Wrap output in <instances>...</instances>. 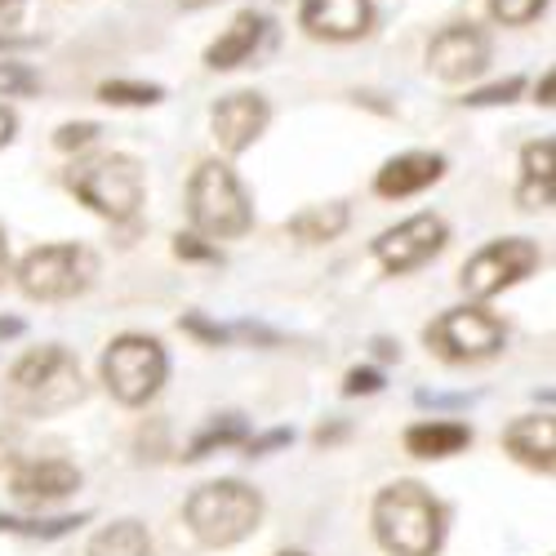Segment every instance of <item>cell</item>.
<instances>
[{
    "instance_id": "obj_14",
    "label": "cell",
    "mask_w": 556,
    "mask_h": 556,
    "mask_svg": "<svg viewBox=\"0 0 556 556\" xmlns=\"http://www.w3.org/2000/svg\"><path fill=\"white\" fill-rule=\"evenodd\" d=\"M369 0H303V27L316 40H356L369 31Z\"/></svg>"
},
{
    "instance_id": "obj_8",
    "label": "cell",
    "mask_w": 556,
    "mask_h": 556,
    "mask_svg": "<svg viewBox=\"0 0 556 556\" xmlns=\"http://www.w3.org/2000/svg\"><path fill=\"white\" fill-rule=\"evenodd\" d=\"M424 339L450 365H477V361H490V356L503 352L507 330H503V320L485 307H450L424 330Z\"/></svg>"
},
{
    "instance_id": "obj_4",
    "label": "cell",
    "mask_w": 556,
    "mask_h": 556,
    "mask_svg": "<svg viewBox=\"0 0 556 556\" xmlns=\"http://www.w3.org/2000/svg\"><path fill=\"white\" fill-rule=\"evenodd\" d=\"M188 214H192L197 231L218 237V241L245 237V231L254 227V210H250L241 178L231 174L223 161H201L197 165V174L188 182Z\"/></svg>"
},
{
    "instance_id": "obj_17",
    "label": "cell",
    "mask_w": 556,
    "mask_h": 556,
    "mask_svg": "<svg viewBox=\"0 0 556 556\" xmlns=\"http://www.w3.org/2000/svg\"><path fill=\"white\" fill-rule=\"evenodd\" d=\"M556 197V143L539 138L526 143L521 152V188H517V205L521 210H547Z\"/></svg>"
},
{
    "instance_id": "obj_34",
    "label": "cell",
    "mask_w": 556,
    "mask_h": 556,
    "mask_svg": "<svg viewBox=\"0 0 556 556\" xmlns=\"http://www.w3.org/2000/svg\"><path fill=\"white\" fill-rule=\"evenodd\" d=\"M14 129H18L14 112H10V108H0V148H5V143H10V138H14Z\"/></svg>"
},
{
    "instance_id": "obj_3",
    "label": "cell",
    "mask_w": 556,
    "mask_h": 556,
    "mask_svg": "<svg viewBox=\"0 0 556 556\" xmlns=\"http://www.w3.org/2000/svg\"><path fill=\"white\" fill-rule=\"evenodd\" d=\"M182 521L205 547H237L263 526V494L245 481H210L182 503Z\"/></svg>"
},
{
    "instance_id": "obj_11",
    "label": "cell",
    "mask_w": 556,
    "mask_h": 556,
    "mask_svg": "<svg viewBox=\"0 0 556 556\" xmlns=\"http://www.w3.org/2000/svg\"><path fill=\"white\" fill-rule=\"evenodd\" d=\"M80 490V472L67 458H27L10 472V494L27 507H50Z\"/></svg>"
},
{
    "instance_id": "obj_5",
    "label": "cell",
    "mask_w": 556,
    "mask_h": 556,
    "mask_svg": "<svg viewBox=\"0 0 556 556\" xmlns=\"http://www.w3.org/2000/svg\"><path fill=\"white\" fill-rule=\"evenodd\" d=\"M67 188L76 192V201H85L94 214L112 218V223H129L143 205V165L134 156H94V161H80L67 174Z\"/></svg>"
},
{
    "instance_id": "obj_20",
    "label": "cell",
    "mask_w": 556,
    "mask_h": 556,
    "mask_svg": "<svg viewBox=\"0 0 556 556\" xmlns=\"http://www.w3.org/2000/svg\"><path fill=\"white\" fill-rule=\"evenodd\" d=\"M343 227H348V205L330 201V205H307L303 214H294L286 223V231L294 241H307V245H320V241H334L343 237Z\"/></svg>"
},
{
    "instance_id": "obj_12",
    "label": "cell",
    "mask_w": 556,
    "mask_h": 556,
    "mask_svg": "<svg viewBox=\"0 0 556 556\" xmlns=\"http://www.w3.org/2000/svg\"><path fill=\"white\" fill-rule=\"evenodd\" d=\"M490 63V40L468 23V27H445L428 45V67L441 80H472Z\"/></svg>"
},
{
    "instance_id": "obj_27",
    "label": "cell",
    "mask_w": 556,
    "mask_h": 556,
    "mask_svg": "<svg viewBox=\"0 0 556 556\" xmlns=\"http://www.w3.org/2000/svg\"><path fill=\"white\" fill-rule=\"evenodd\" d=\"M178 330H182V334H192V339H197V343H205V348H223V343L231 339V330L214 326V320H205L201 312H182Z\"/></svg>"
},
{
    "instance_id": "obj_15",
    "label": "cell",
    "mask_w": 556,
    "mask_h": 556,
    "mask_svg": "<svg viewBox=\"0 0 556 556\" xmlns=\"http://www.w3.org/2000/svg\"><path fill=\"white\" fill-rule=\"evenodd\" d=\"M503 450L517 463H526L530 472L552 477L556 468V424L552 414H530V419H513L503 428Z\"/></svg>"
},
{
    "instance_id": "obj_23",
    "label": "cell",
    "mask_w": 556,
    "mask_h": 556,
    "mask_svg": "<svg viewBox=\"0 0 556 556\" xmlns=\"http://www.w3.org/2000/svg\"><path fill=\"white\" fill-rule=\"evenodd\" d=\"M89 521V513H76V517H5L0 513V534H18V539H63L72 530H80Z\"/></svg>"
},
{
    "instance_id": "obj_24",
    "label": "cell",
    "mask_w": 556,
    "mask_h": 556,
    "mask_svg": "<svg viewBox=\"0 0 556 556\" xmlns=\"http://www.w3.org/2000/svg\"><path fill=\"white\" fill-rule=\"evenodd\" d=\"M99 94L112 108H152V103H161L165 89L161 85H143V80H108Z\"/></svg>"
},
{
    "instance_id": "obj_7",
    "label": "cell",
    "mask_w": 556,
    "mask_h": 556,
    "mask_svg": "<svg viewBox=\"0 0 556 556\" xmlns=\"http://www.w3.org/2000/svg\"><path fill=\"white\" fill-rule=\"evenodd\" d=\"M165 375H169V356L148 334H121L103 352V383L129 409L148 405L165 388Z\"/></svg>"
},
{
    "instance_id": "obj_18",
    "label": "cell",
    "mask_w": 556,
    "mask_h": 556,
    "mask_svg": "<svg viewBox=\"0 0 556 556\" xmlns=\"http://www.w3.org/2000/svg\"><path fill=\"white\" fill-rule=\"evenodd\" d=\"M263 14H254V10H245V14H237L227 23V31L210 45L205 50V63L214 67V72H231V67H241L254 50H258V40H263Z\"/></svg>"
},
{
    "instance_id": "obj_40",
    "label": "cell",
    "mask_w": 556,
    "mask_h": 556,
    "mask_svg": "<svg viewBox=\"0 0 556 556\" xmlns=\"http://www.w3.org/2000/svg\"><path fill=\"white\" fill-rule=\"evenodd\" d=\"M182 10H205V5H214V0H178Z\"/></svg>"
},
{
    "instance_id": "obj_21",
    "label": "cell",
    "mask_w": 556,
    "mask_h": 556,
    "mask_svg": "<svg viewBox=\"0 0 556 556\" xmlns=\"http://www.w3.org/2000/svg\"><path fill=\"white\" fill-rule=\"evenodd\" d=\"M85 556H152V543H148V526L143 521H116L108 530H99L89 539Z\"/></svg>"
},
{
    "instance_id": "obj_36",
    "label": "cell",
    "mask_w": 556,
    "mask_h": 556,
    "mask_svg": "<svg viewBox=\"0 0 556 556\" xmlns=\"http://www.w3.org/2000/svg\"><path fill=\"white\" fill-rule=\"evenodd\" d=\"M23 334V320L18 316H0V339H18Z\"/></svg>"
},
{
    "instance_id": "obj_28",
    "label": "cell",
    "mask_w": 556,
    "mask_h": 556,
    "mask_svg": "<svg viewBox=\"0 0 556 556\" xmlns=\"http://www.w3.org/2000/svg\"><path fill=\"white\" fill-rule=\"evenodd\" d=\"M174 254L182 263H223V254L214 245H205L201 231H178V237H174Z\"/></svg>"
},
{
    "instance_id": "obj_10",
    "label": "cell",
    "mask_w": 556,
    "mask_h": 556,
    "mask_svg": "<svg viewBox=\"0 0 556 556\" xmlns=\"http://www.w3.org/2000/svg\"><path fill=\"white\" fill-rule=\"evenodd\" d=\"M450 241V227L445 218L437 214H414L396 227H388L383 237L375 241V258L383 263V271L392 276H409V271H419L424 263H432Z\"/></svg>"
},
{
    "instance_id": "obj_25",
    "label": "cell",
    "mask_w": 556,
    "mask_h": 556,
    "mask_svg": "<svg viewBox=\"0 0 556 556\" xmlns=\"http://www.w3.org/2000/svg\"><path fill=\"white\" fill-rule=\"evenodd\" d=\"M40 89V76L27 67V63H5L0 59V99H31Z\"/></svg>"
},
{
    "instance_id": "obj_29",
    "label": "cell",
    "mask_w": 556,
    "mask_h": 556,
    "mask_svg": "<svg viewBox=\"0 0 556 556\" xmlns=\"http://www.w3.org/2000/svg\"><path fill=\"white\" fill-rule=\"evenodd\" d=\"M517 94H521V76H507V80H498L490 89H477V94H468L463 103L468 108H494V103H513Z\"/></svg>"
},
{
    "instance_id": "obj_16",
    "label": "cell",
    "mask_w": 556,
    "mask_h": 556,
    "mask_svg": "<svg viewBox=\"0 0 556 556\" xmlns=\"http://www.w3.org/2000/svg\"><path fill=\"white\" fill-rule=\"evenodd\" d=\"M441 174H445V156H437V152H405V156H392L375 174V192L388 197V201H401V197H414V192L432 188Z\"/></svg>"
},
{
    "instance_id": "obj_32",
    "label": "cell",
    "mask_w": 556,
    "mask_h": 556,
    "mask_svg": "<svg viewBox=\"0 0 556 556\" xmlns=\"http://www.w3.org/2000/svg\"><path fill=\"white\" fill-rule=\"evenodd\" d=\"M290 441H294L290 428H271V432H263V437H245L241 450H245L250 458H263V454H271V450H286Z\"/></svg>"
},
{
    "instance_id": "obj_31",
    "label": "cell",
    "mask_w": 556,
    "mask_h": 556,
    "mask_svg": "<svg viewBox=\"0 0 556 556\" xmlns=\"http://www.w3.org/2000/svg\"><path fill=\"white\" fill-rule=\"evenodd\" d=\"M375 392H383V375H379V369H369V365L348 369V379H343V396H375Z\"/></svg>"
},
{
    "instance_id": "obj_22",
    "label": "cell",
    "mask_w": 556,
    "mask_h": 556,
    "mask_svg": "<svg viewBox=\"0 0 556 556\" xmlns=\"http://www.w3.org/2000/svg\"><path fill=\"white\" fill-rule=\"evenodd\" d=\"M245 437H250V428H245L241 414H223V419H210V424L192 437V445H188V454H182V463H201V458H210L214 450L241 445Z\"/></svg>"
},
{
    "instance_id": "obj_41",
    "label": "cell",
    "mask_w": 556,
    "mask_h": 556,
    "mask_svg": "<svg viewBox=\"0 0 556 556\" xmlns=\"http://www.w3.org/2000/svg\"><path fill=\"white\" fill-rule=\"evenodd\" d=\"M286 556H303V552H286Z\"/></svg>"
},
{
    "instance_id": "obj_37",
    "label": "cell",
    "mask_w": 556,
    "mask_h": 556,
    "mask_svg": "<svg viewBox=\"0 0 556 556\" xmlns=\"http://www.w3.org/2000/svg\"><path fill=\"white\" fill-rule=\"evenodd\" d=\"M552 85H556V80H552V72H547V76L539 80V89H534V94H539V103H543V108H552Z\"/></svg>"
},
{
    "instance_id": "obj_2",
    "label": "cell",
    "mask_w": 556,
    "mask_h": 556,
    "mask_svg": "<svg viewBox=\"0 0 556 556\" xmlns=\"http://www.w3.org/2000/svg\"><path fill=\"white\" fill-rule=\"evenodd\" d=\"M375 539L392 556H437L445 543V507L419 481H396L375 498Z\"/></svg>"
},
{
    "instance_id": "obj_26",
    "label": "cell",
    "mask_w": 556,
    "mask_h": 556,
    "mask_svg": "<svg viewBox=\"0 0 556 556\" xmlns=\"http://www.w3.org/2000/svg\"><path fill=\"white\" fill-rule=\"evenodd\" d=\"M543 5H547V0H490V10H494V18H498L503 27H526V23H534V18L543 14Z\"/></svg>"
},
{
    "instance_id": "obj_30",
    "label": "cell",
    "mask_w": 556,
    "mask_h": 556,
    "mask_svg": "<svg viewBox=\"0 0 556 556\" xmlns=\"http://www.w3.org/2000/svg\"><path fill=\"white\" fill-rule=\"evenodd\" d=\"M99 138V125L94 121H76V125H63L59 134H54V148L59 152H80V148H89Z\"/></svg>"
},
{
    "instance_id": "obj_13",
    "label": "cell",
    "mask_w": 556,
    "mask_h": 556,
    "mask_svg": "<svg viewBox=\"0 0 556 556\" xmlns=\"http://www.w3.org/2000/svg\"><path fill=\"white\" fill-rule=\"evenodd\" d=\"M267 103L258 94H250V89H241V94H227L214 116H210V129L218 138V148L227 156H241L245 148H254V138L267 129Z\"/></svg>"
},
{
    "instance_id": "obj_6",
    "label": "cell",
    "mask_w": 556,
    "mask_h": 556,
    "mask_svg": "<svg viewBox=\"0 0 556 556\" xmlns=\"http://www.w3.org/2000/svg\"><path fill=\"white\" fill-rule=\"evenodd\" d=\"M94 276H99L94 250H85L76 241L40 245L18 263V290L36 303H67L94 286Z\"/></svg>"
},
{
    "instance_id": "obj_35",
    "label": "cell",
    "mask_w": 556,
    "mask_h": 556,
    "mask_svg": "<svg viewBox=\"0 0 556 556\" xmlns=\"http://www.w3.org/2000/svg\"><path fill=\"white\" fill-rule=\"evenodd\" d=\"M343 437H348L343 424H334V428H316V445H334V441H343Z\"/></svg>"
},
{
    "instance_id": "obj_9",
    "label": "cell",
    "mask_w": 556,
    "mask_h": 556,
    "mask_svg": "<svg viewBox=\"0 0 556 556\" xmlns=\"http://www.w3.org/2000/svg\"><path fill=\"white\" fill-rule=\"evenodd\" d=\"M543 263L539 245L526 241V237H503V241H490L481 245L468 263H463V290H468L472 299H494L503 290H513L517 281H526V276H534Z\"/></svg>"
},
{
    "instance_id": "obj_33",
    "label": "cell",
    "mask_w": 556,
    "mask_h": 556,
    "mask_svg": "<svg viewBox=\"0 0 556 556\" xmlns=\"http://www.w3.org/2000/svg\"><path fill=\"white\" fill-rule=\"evenodd\" d=\"M23 5L27 0H0V27H14L23 18Z\"/></svg>"
},
{
    "instance_id": "obj_1",
    "label": "cell",
    "mask_w": 556,
    "mask_h": 556,
    "mask_svg": "<svg viewBox=\"0 0 556 556\" xmlns=\"http://www.w3.org/2000/svg\"><path fill=\"white\" fill-rule=\"evenodd\" d=\"M85 392L89 388L80 375V361L59 343L31 348L5 375V409L18 414V419H50V414L80 405Z\"/></svg>"
},
{
    "instance_id": "obj_38",
    "label": "cell",
    "mask_w": 556,
    "mask_h": 556,
    "mask_svg": "<svg viewBox=\"0 0 556 556\" xmlns=\"http://www.w3.org/2000/svg\"><path fill=\"white\" fill-rule=\"evenodd\" d=\"M10 276V245H5V231H0V286H5Z\"/></svg>"
},
{
    "instance_id": "obj_39",
    "label": "cell",
    "mask_w": 556,
    "mask_h": 556,
    "mask_svg": "<svg viewBox=\"0 0 556 556\" xmlns=\"http://www.w3.org/2000/svg\"><path fill=\"white\" fill-rule=\"evenodd\" d=\"M375 348H379V356H383V361H396V356H401V348H392V343H388V339H379V343H375Z\"/></svg>"
},
{
    "instance_id": "obj_19",
    "label": "cell",
    "mask_w": 556,
    "mask_h": 556,
    "mask_svg": "<svg viewBox=\"0 0 556 556\" xmlns=\"http://www.w3.org/2000/svg\"><path fill=\"white\" fill-rule=\"evenodd\" d=\"M468 445H472V428L450 424V419H428L405 432V450L414 458H450V454H463Z\"/></svg>"
}]
</instances>
